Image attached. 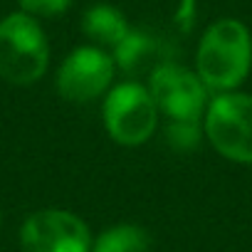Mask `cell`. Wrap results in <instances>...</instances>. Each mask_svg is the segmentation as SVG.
I'll return each mask as SVG.
<instances>
[{"mask_svg":"<svg viewBox=\"0 0 252 252\" xmlns=\"http://www.w3.org/2000/svg\"><path fill=\"white\" fill-rule=\"evenodd\" d=\"M116 62L126 74H156L161 67L173 64V50L161 37L146 30H131L116 47Z\"/></svg>","mask_w":252,"mask_h":252,"instance_id":"obj_8","label":"cell"},{"mask_svg":"<svg viewBox=\"0 0 252 252\" xmlns=\"http://www.w3.org/2000/svg\"><path fill=\"white\" fill-rule=\"evenodd\" d=\"M151 96L171 121H198L205 111V84L200 77L173 64L161 67L151 74Z\"/></svg>","mask_w":252,"mask_h":252,"instance_id":"obj_6","label":"cell"},{"mask_svg":"<svg viewBox=\"0 0 252 252\" xmlns=\"http://www.w3.org/2000/svg\"><path fill=\"white\" fill-rule=\"evenodd\" d=\"M82 30L92 42L106 45V47H119L124 42V37L129 35V25H126L124 15L111 8V5H94L84 13L82 20Z\"/></svg>","mask_w":252,"mask_h":252,"instance_id":"obj_9","label":"cell"},{"mask_svg":"<svg viewBox=\"0 0 252 252\" xmlns=\"http://www.w3.org/2000/svg\"><path fill=\"white\" fill-rule=\"evenodd\" d=\"M50 50L42 28L28 13L0 20V77L13 84H32L47 69Z\"/></svg>","mask_w":252,"mask_h":252,"instance_id":"obj_2","label":"cell"},{"mask_svg":"<svg viewBox=\"0 0 252 252\" xmlns=\"http://www.w3.org/2000/svg\"><path fill=\"white\" fill-rule=\"evenodd\" d=\"M114 77V62L96 47L74 50L60 67L57 89L67 101H92L96 99Z\"/></svg>","mask_w":252,"mask_h":252,"instance_id":"obj_7","label":"cell"},{"mask_svg":"<svg viewBox=\"0 0 252 252\" xmlns=\"http://www.w3.org/2000/svg\"><path fill=\"white\" fill-rule=\"evenodd\" d=\"M166 139L171 146L186 151L198 146L200 141V129H198V121H171L166 126Z\"/></svg>","mask_w":252,"mask_h":252,"instance_id":"obj_11","label":"cell"},{"mask_svg":"<svg viewBox=\"0 0 252 252\" xmlns=\"http://www.w3.org/2000/svg\"><path fill=\"white\" fill-rule=\"evenodd\" d=\"M252 37L240 20H218L198 47V77L210 89H235L250 72Z\"/></svg>","mask_w":252,"mask_h":252,"instance_id":"obj_1","label":"cell"},{"mask_svg":"<svg viewBox=\"0 0 252 252\" xmlns=\"http://www.w3.org/2000/svg\"><path fill=\"white\" fill-rule=\"evenodd\" d=\"M72 0H20V8L28 15H40V18H55L62 15L69 8Z\"/></svg>","mask_w":252,"mask_h":252,"instance_id":"obj_12","label":"cell"},{"mask_svg":"<svg viewBox=\"0 0 252 252\" xmlns=\"http://www.w3.org/2000/svg\"><path fill=\"white\" fill-rule=\"evenodd\" d=\"M205 134L225 158L252 163V96H215L205 111Z\"/></svg>","mask_w":252,"mask_h":252,"instance_id":"obj_3","label":"cell"},{"mask_svg":"<svg viewBox=\"0 0 252 252\" xmlns=\"http://www.w3.org/2000/svg\"><path fill=\"white\" fill-rule=\"evenodd\" d=\"M151 240L139 225H116L101 232L92 252H149Z\"/></svg>","mask_w":252,"mask_h":252,"instance_id":"obj_10","label":"cell"},{"mask_svg":"<svg viewBox=\"0 0 252 252\" xmlns=\"http://www.w3.org/2000/svg\"><path fill=\"white\" fill-rule=\"evenodd\" d=\"M20 247L23 252H92V235L77 215L47 208L25 220Z\"/></svg>","mask_w":252,"mask_h":252,"instance_id":"obj_5","label":"cell"},{"mask_svg":"<svg viewBox=\"0 0 252 252\" xmlns=\"http://www.w3.org/2000/svg\"><path fill=\"white\" fill-rule=\"evenodd\" d=\"M158 109L149 89L136 82L114 87L104 101V124L114 141L124 146L144 144L156 129Z\"/></svg>","mask_w":252,"mask_h":252,"instance_id":"obj_4","label":"cell"}]
</instances>
